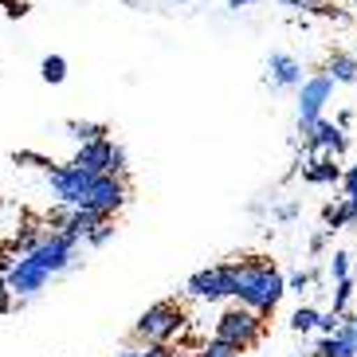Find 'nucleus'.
<instances>
[{
	"label": "nucleus",
	"instance_id": "obj_1",
	"mask_svg": "<svg viewBox=\"0 0 357 357\" xmlns=\"http://www.w3.org/2000/svg\"><path fill=\"white\" fill-rule=\"evenodd\" d=\"M283 294H287V279L275 271V263H267V259L236 263V291H231V298L240 306L267 318V314H275V306L283 303Z\"/></svg>",
	"mask_w": 357,
	"mask_h": 357
},
{
	"label": "nucleus",
	"instance_id": "obj_2",
	"mask_svg": "<svg viewBox=\"0 0 357 357\" xmlns=\"http://www.w3.org/2000/svg\"><path fill=\"white\" fill-rule=\"evenodd\" d=\"M185 330V310L177 303H153L146 314L134 322V334L142 342H173Z\"/></svg>",
	"mask_w": 357,
	"mask_h": 357
},
{
	"label": "nucleus",
	"instance_id": "obj_3",
	"mask_svg": "<svg viewBox=\"0 0 357 357\" xmlns=\"http://www.w3.org/2000/svg\"><path fill=\"white\" fill-rule=\"evenodd\" d=\"M231 291H236V263L204 267L185 283V294L197 298V303H224V298H231Z\"/></svg>",
	"mask_w": 357,
	"mask_h": 357
},
{
	"label": "nucleus",
	"instance_id": "obj_4",
	"mask_svg": "<svg viewBox=\"0 0 357 357\" xmlns=\"http://www.w3.org/2000/svg\"><path fill=\"white\" fill-rule=\"evenodd\" d=\"M216 337H224V342H231V346H255L263 337V314H255V310H248V306H228L220 318H216Z\"/></svg>",
	"mask_w": 357,
	"mask_h": 357
},
{
	"label": "nucleus",
	"instance_id": "obj_5",
	"mask_svg": "<svg viewBox=\"0 0 357 357\" xmlns=\"http://www.w3.org/2000/svg\"><path fill=\"white\" fill-rule=\"evenodd\" d=\"M126 181H122V173H98L95 181H91V189L79 197V208H91L98 212V216H114L122 204H126Z\"/></svg>",
	"mask_w": 357,
	"mask_h": 357
},
{
	"label": "nucleus",
	"instance_id": "obj_6",
	"mask_svg": "<svg viewBox=\"0 0 357 357\" xmlns=\"http://www.w3.org/2000/svg\"><path fill=\"white\" fill-rule=\"evenodd\" d=\"M75 248H79V240H75L71 231H43V240L36 243L28 255H32L47 275H63L67 267H75Z\"/></svg>",
	"mask_w": 357,
	"mask_h": 357
},
{
	"label": "nucleus",
	"instance_id": "obj_7",
	"mask_svg": "<svg viewBox=\"0 0 357 357\" xmlns=\"http://www.w3.org/2000/svg\"><path fill=\"white\" fill-rule=\"evenodd\" d=\"M95 177L98 173H86L75 161H67V165H47V189H52L55 204H79V197L91 189Z\"/></svg>",
	"mask_w": 357,
	"mask_h": 357
},
{
	"label": "nucleus",
	"instance_id": "obj_8",
	"mask_svg": "<svg viewBox=\"0 0 357 357\" xmlns=\"http://www.w3.org/2000/svg\"><path fill=\"white\" fill-rule=\"evenodd\" d=\"M334 79L330 75H314V79H303L298 83V134H303L310 122H318L326 110V102L334 98Z\"/></svg>",
	"mask_w": 357,
	"mask_h": 357
},
{
	"label": "nucleus",
	"instance_id": "obj_9",
	"mask_svg": "<svg viewBox=\"0 0 357 357\" xmlns=\"http://www.w3.org/2000/svg\"><path fill=\"white\" fill-rule=\"evenodd\" d=\"M75 165H83L86 173H126V149L114 146L110 137H98V142L79 146Z\"/></svg>",
	"mask_w": 357,
	"mask_h": 357
},
{
	"label": "nucleus",
	"instance_id": "obj_10",
	"mask_svg": "<svg viewBox=\"0 0 357 357\" xmlns=\"http://www.w3.org/2000/svg\"><path fill=\"white\" fill-rule=\"evenodd\" d=\"M47 279H52V275L43 271V267L32 259V255H16V263H12L8 275H4L8 291H12V294H20V298H32V294H40L43 287H47Z\"/></svg>",
	"mask_w": 357,
	"mask_h": 357
},
{
	"label": "nucleus",
	"instance_id": "obj_11",
	"mask_svg": "<svg viewBox=\"0 0 357 357\" xmlns=\"http://www.w3.org/2000/svg\"><path fill=\"white\" fill-rule=\"evenodd\" d=\"M303 137H306V149H310V153H334V158H342L349 149L346 130L337 126V122H326V118L310 122V126L303 130Z\"/></svg>",
	"mask_w": 357,
	"mask_h": 357
},
{
	"label": "nucleus",
	"instance_id": "obj_12",
	"mask_svg": "<svg viewBox=\"0 0 357 357\" xmlns=\"http://www.w3.org/2000/svg\"><path fill=\"white\" fill-rule=\"evenodd\" d=\"M354 334H357V318H342V326H337L334 334H322V337H318L314 354H318V357H357Z\"/></svg>",
	"mask_w": 357,
	"mask_h": 357
},
{
	"label": "nucleus",
	"instance_id": "obj_13",
	"mask_svg": "<svg viewBox=\"0 0 357 357\" xmlns=\"http://www.w3.org/2000/svg\"><path fill=\"white\" fill-rule=\"evenodd\" d=\"M303 177H306V185H337L342 181V165H337L334 153H310L303 161Z\"/></svg>",
	"mask_w": 357,
	"mask_h": 357
},
{
	"label": "nucleus",
	"instance_id": "obj_14",
	"mask_svg": "<svg viewBox=\"0 0 357 357\" xmlns=\"http://www.w3.org/2000/svg\"><path fill=\"white\" fill-rule=\"evenodd\" d=\"M267 83L271 86H298L303 83V63L287 52H275L267 59Z\"/></svg>",
	"mask_w": 357,
	"mask_h": 357
},
{
	"label": "nucleus",
	"instance_id": "obj_15",
	"mask_svg": "<svg viewBox=\"0 0 357 357\" xmlns=\"http://www.w3.org/2000/svg\"><path fill=\"white\" fill-rule=\"evenodd\" d=\"M326 75L334 79V83H357V59L346 52L330 55V63H326Z\"/></svg>",
	"mask_w": 357,
	"mask_h": 357
},
{
	"label": "nucleus",
	"instance_id": "obj_16",
	"mask_svg": "<svg viewBox=\"0 0 357 357\" xmlns=\"http://www.w3.org/2000/svg\"><path fill=\"white\" fill-rule=\"evenodd\" d=\"M110 130L98 126V122H67V137H71L75 146H86V142H98V137H106Z\"/></svg>",
	"mask_w": 357,
	"mask_h": 357
},
{
	"label": "nucleus",
	"instance_id": "obj_17",
	"mask_svg": "<svg viewBox=\"0 0 357 357\" xmlns=\"http://www.w3.org/2000/svg\"><path fill=\"white\" fill-rule=\"evenodd\" d=\"M40 240H43V228H36V224H20V228L12 231V248H16V255H28Z\"/></svg>",
	"mask_w": 357,
	"mask_h": 357
},
{
	"label": "nucleus",
	"instance_id": "obj_18",
	"mask_svg": "<svg viewBox=\"0 0 357 357\" xmlns=\"http://www.w3.org/2000/svg\"><path fill=\"white\" fill-rule=\"evenodd\" d=\"M354 291H357V287H354V279H349V275H346V279H334V306H330V310L346 314L349 303H354Z\"/></svg>",
	"mask_w": 357,
	"mask_h": 357
},
{
	"label": "nucleus",
	"instance_id": "obj_19",
	"mask_svg": "<svg viewBox=\"0 0 357 357\" xmlns=\"http://www.w3.org/2000/svg\"><path fill=\"white\" fill-rule=\"evenodd\" d=\"M40 75H43V83H63L67 79V59L63 55H47L40 63Z\"/></svg>",
	"mask_w": 357,
	"mask_h": 357
},
{
	"label": "nucleus",
	"instance_id": "obj_20",
	"mask_svg": "<svg viewBox=\"0 0 357 357\" xmlns=\"http://www.w3.org/2000/svg\"><path fill=\"white\" fill-rule=\"evenodd\" d=\"M314 326H318V310H314V306H298V310L291 314V330H294V334H310Z\"/></svg>",
	"mask_w": 357,
	"mask_h": 357
},
{
	"label": "nucleus",
	"instance_id": "obj_21",
	"mask_svg": "<svg viewBox=\"0 0 357 357\" xmlns=\"http://www.w3.org/2000/svg\"><path fill=\"white\" fill-rule=\"evenodd\" d=\"M240 354H243L240 346H231V342H224V337H212V342L200 349L197 357H240Z\"/></svg>",
	"mask_w": 357,
	"mask_h": 357
},
{
	"label": "nucleus",
	"instance_id": "obj_22",
	"mask_svg": "<svg viewBox=\"0 0 357 357\" xmlns=\"http://www.w3.org/2000/svg\"><path fill=\"white\" fill-rule=\"evenodd\" d=\"M83 240L91 243V248H106V243L114 240V216H110V220H102V224H98L95 231H86Z\"/></svg>",
	"mask_w": 357,
	"mask_h": 357
},
{
	"label": "nucleus",
	"instance_id": "obj_23",
	"mask_svg": "<svg viewBox=\"0 0 357 357\" xmlns=\"http://www.w3.org/2000/svg\"><path fill=\"white\" fill-rule=\"evenodd\" d=\"M342 318H346V314H337V310H326V314L318 310V326H314V330H318V334H334L337 326H342Z\"/></svg>",
	"mask_w": 357,
	"mask_h": 357
},
{
	"label": "nucleus",
	"instance_id": "obj_24",
	"mask_svg": "<svg viewBox=\"0 0 357 357\" xmlns=\"http://www.w3.org/2000/svg\"><path fill=\"white\" fill-rule=\"evenodd\" d=\"M279 4H287V8H298V12H322V16H337L334 8H322V4H314V0H279Z\"/></svg>",
	"mask_w": 357,
	"mask_h": 357
},
{
	"label": "nucleus",
	"instance_id": "obj_25",
	"mask_svg": "<svg viewBox=\"0 0 357 357\" xmlns=\"http://www.w3.org/2000/svg\"><path fill=\"white\" fill-rule=\"evenodd\" d=\"M310 283H314V271H294L291 279H287V291H310Z\"/></svg>",
	"mask_w": 357,
	"mask_h": 357
},
{
	"label": "nucleus",
	"instance_id": "obj_26",
	"mask_svg": "<svg viewBox=\"0 0 357 357\" xmlns=\"http://www.w3.org/2000/svg\"><path fill=\"white\" fill-rule=\"evenodd\" d=\"M330 275H334V279H346L349 275V252H334V259H330Z\"/></svg>",
	"mask_w": 357,
	"mask_h": 357
},
{
	"label": "nucleus",
	"instance_id": "obj_27",
	"mask_svg": "<svg viewBox=\"0 0 357 357\" xmlns=\"http://www.w3.org/2000/svg\"><path fill=\"white\" fill-rule=\"evenodd\" d=\"M146 354H137V357H177V349L169 346V342H146Z\"/></svg>",
	"mask_w": 357,
	"mask_h": 357
},
{
	"label": "nucleus",
	"instance_id": "obj_28",
	"mask_svg": "<svg viewBox=\"0 0 357 357\" xmlns=\"http://www.w3.org/2000/svg\"><path fill=\"white\" fill-rule=\"evenodd\" d=\"M337 185L346 189V197H349V192H357V165H346V169H342V181H337Z\"/></svg>",
	"mask_w": 357,
	"mask_h": 357
},
{
	"label": "nucleus",
	"instance_id": "obj_29",
	"mask_svg": "<svg viewBox=\"0 0 357 357\" xmlns=\"http://www.w3.org/2000/svg\"><path fill=\"white\" fill-rule=\"evenodd\" d=\"M12 298H16V294L8 291V283H4V275H0V314H8V310H12Z\"/></svg>",
	"mask_w": 357,
	"mask_h": 357
},
{
	"label": "nucleus",
	"instance_id": "obj_30",
	"mask_svg": "<svg viewBox=\"0 0 357 357\" xmlns=\"http://www.w3.org/2000/svg\"><path fill=\"white\" fill-rule=\"evenodd\" d=\"M275 216H279V220H294V216H298V204H283Z\"/></svg>",
	"mask_w": 357,
	"mask_h": 357
},
{
	"label": "nucleus",
	"instance_id": "obj_31",
	"mask_svg": "<svg viewBox=\"0 0 357 357\" xmlns=\"http://www.w3.org/2000/svg\"><path fill=\"white\" fill-rule=\"evenodd\" d=\"M12 263H16V255H12V252H0V275H8Z\"/></svg>",
	"mask_w": 357,
	"mask_h": 357
},
{
	"label": "nucleus",
	"instance_id": "obj_32",
	"mask_svg": "<svg viewBox=\"0 0 357 357\" xmlns=\"http://www.w3.org/2000/svg\"><path fill=\"white\" fill-rule=\"evenodd\" d=\"M24 12H28V8H24L20 0H12V4H8V16H12V20H16V16H24Z\"/></svg>",
	"mask_w": 357,
	"mask_h": 357
},
{
	"label": "nucleus",
	"instance_id": "obj_33",
	"mask_svg": "<svg viewBox=\"0 0 357 357\" xmlns=\"http://www.w3.org/2000/svg\"><path fill=\"white\" fill-rule=\"evenodd\" d=\"M326 236H330V231H322V236H314V240H310V252H322V248H326Z\"/></svg>",
	"mask_w": 357,
	"mask_h": 357
},
{
	"label": "nucleus",
	"instance_id": "obj_34",
	"mask_svg": "<svg viewBox=\"0 0 357 357\" xmlns=\"http://www.w3.org/2000/svg\"><path fill=\"white\" fill-rule=\"evenodd\" d=\"M349 122H354V114H349V110H342V114H337V126L349 130Z\"/></svg>",
	"mask_w": 357,
	"mask_h": 357
},
{
	"label": "nucleus",
	"instance_id": "obj_35",
	"mask_svg": "<svg viewBox=\"0 0 357 357\" xmlns=\"http://www.w3.org/2000/svg\"><path fill=\"white\" fill-rule=\"evenodd\" d=\"M248 4H252V0H228V8H231V12H240V8H248Z\"/></svg>",
	"mask_w": 357,
	"mask_h": 357
},
{
	"label": "nucleus",
	"instance_id": "obj_36",
	"mask_svg": "<svg viewBox=\"0 0 357 357\" xmlns=\"http://www.w3.org/2000/svg\"><path fill=\"white\" fill-rule=\"evenodd\" d=\"M118 357H137V354H134V349H126V354H118Z\"/></svg>",
	"mask_w": 357,
	"mask_h": 357
},
{
	"label": "nucleus",
	"instance_id": "obj_37",
	"mask_svg": "<svg viewBox=\"0 0 357 357\" xmlns=\"http://www.w3.org/2000/svg\"><path fill=\"white\" fill-rule=\"evenodd\" d=\"M354 349H357V334H354Z\"/></svg>",
	"mask_w": 357,
	"mask_h": 357
},
{
	"label": "nucleus",
	"instance_id": "obj_38",
	"mask_svg": "<svg viewBox=\"0 0 357 357\" xmlns=\"http://www.w3.org/2000/svg\"><path fill=\"white\" fill-rule=\"evenodd\" d=\"M314 357H318V354H314Z\"/></svg>",
	"mask_w": 357,
	"mask_h": 357
}]
</instances>
